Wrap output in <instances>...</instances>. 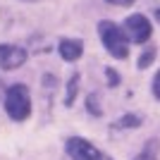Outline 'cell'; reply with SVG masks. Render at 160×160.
Here are the masks:
<instances>
[{
  "label": "cell",
  "instance_id": "6da1fadb",
  "mask_svg": "<svg viewBox=\"0 0 160 160\" xmlns=\"http://www.w3.org/2000/svg\"><path fill=\"white\" fill-rule=\"evenodd\" d=\"M98 33L103 38V46L108 48V53L112 58H127L129 48H127V36L122 33V29L112 22H100L98 24Z\"/></svg>",
  "mask_w": 160,
  "mask_h": 160
},
{
  "label": "cell",
  "instance_id": "7a4b0ae2",
  "mask_svg": "<svg viewBox=\"0 0 160 160\" xmlns=\"http://www.w3.org/2000/svg\"><path fill=\"white\" fill-rule=\"evenodd\" d=\"M5 108L12 120H27L31 112V98H29L27 86L14 84L7 88V98H5Z\"/></svg>",
  "mask_w": 160,
  "mask_h": 160
},
{
  "label": "cell",
  "instance_id": "3957f363",
  "mask_svg": "<svg viewBox=\"0 0 160 160\" xmlns=\"http://www.w3.org/2000/svg\"><path fill=\"white\" fill-rule=\"evenodd\" d=\"M124 31H127V36L134 43H143V41L151 38V22L143 14H132L124 22Z\"/></svg>",
  "mask_w": 160,
  "mask_h": 160
},
{
  "label": "cell",
  "instance_id": "277c9868",
  "mask_svg": "<svg viewBox=\"0 0 160 160\" xmlns=\"http://www.w3.org/2000/svg\"><path fill=\"white\" fill-rule=\"evenodd\" d=\"M67 153L72 155L74 160H103V158H100V153L88 143V141L77 139V136L67 141Z\"/></svg>",
  "mask_w": 160,
  "mask_h": 160
},
{
  "label": "cell",
  "instance_id": "5b68a950",
  "mask_svg": "<svg viewBox=\"0 0 160 160\" xmlns=\"http://www.w3.org/2000/svg\"><path fill=\"white\" fill-rule=\"evenodd\" d=\"M27 60V50L17 46H0V65L5 69H17Z\"/></svg>",
  "mask_w": 160,
  "mask_h": 160
},
{
  "label": "cell",
  "instance_id": "8992f818",
  "mask_svg": "<svg viewBox=\"0 0 160 160\" xmlns=\"http://www.w3.org/2000/svg\"><path fill=\"white\" fill-rule=\"evenodd\" d=\"M81 50H84V46H81L79 41H62L60 43V55L65 60H79Z\"/></svg>",
  "mask_w": 160,
  "mask_h": 160
},
{
  "label": "cell",
  "instance_id": "52a82bcc",
  "mask_svg": "<svg viewBox=\"0 0 160 160\" xmlns=\"http://www.w3.org/2000/svg\"><path fill=\"white\" fill-rule=\"evenodd\" d=\"M136 124H139V117H134V115H127L117 122V127H136Z\"/></svg>",
  "mask_w": 160,
  "mask_h": 160
},
{
  "label": "cell",
  "instance_id": "ba28073f",
  "mask_svg": "<svg viewBox=\"0 0 160 160\" xmlns=\"http://www.w3.org/2000/svg\"><path fill=\"white\" fill-rule=\"evenodd\" d=\"M153 143H155V141H151V146H148L141 155H136V160H155V155H153Z\"/></svg>",
  "mask_w": 160,
  "mask_h": 160
},
{
  "label": "cell",
  "instance_id": "9c48e42d",
  "mask_svg": "<svg viewBox=\"0 0 160 160\" xmlns=\"http://www.w3.org/2000/svg\"><path fill=\"white\" fill-rule=\"evenodd\" d=\"M77 81H79V77H72V81H69V96H67V103H72V100H74V93H77Z\"/></svg>",
  "mask_w": 160,
  "mask_h": 160
},
{
  "label": "cell",
  "instance_id": "30bf717a",
  "mask_svg": "<svg viewBox=\"0 0 160 160\" xmlns=\"http://www.w3.org/2000/svg\"><path fill=\"white\" fill-rule=\"evenodd\" d=\"M153 93H155V98H160V72L155 74V79H153Z\"/></svg>",
  "mask_w": 160,
  "mask_h": 160
},
{
  "label": "cell",
  "instance_id": "8fae6325",
  "mask_svg": "<svg viewBox=\"0 0 160 160\" xmlns=\"http://www.w3.org/2000/svg\"><path fill=\"white\" fill-rule=\"evenodd\" d=\"M151 60H153V50H148V53H146V55H143V58L139 60V67H146Z\"/></svg>",
  "mask_w": 160,
  "mask_h": 160
},
{
  "label": "cell",
  "instance_id": "7c38bea8",
  "mask_svg": "<svg viewBox=\"0 0 160 160\" xmlns=\"http://www.w3.org/2000/svg\"><path fill=\"white\" fill-rule=\"evenodd\" d=\"M108 79H110V84H117V74L112 69H108Z\"/></svg>",
  "mask_w": 160,
  "mask_h": 160
},
{
  "label": "cell",
  "instance_id": "4fadbf2b",
  "mask_svg": "<svg viewBox=\"0 0 160 160\" xmlns=\"http://www.w3.org/2000/svg\"><path fill=\"white\" fill-rule=\"evenodd\" d=\"M108 2H112V5H132V0H108Z\"/></svg>",
  "mask_w": 160,
  "mask_h": 160
},
{
  "label": "cell",
  "instance_id": "5bb4252c",
  "mask_svg": "<svg viewBox=\"0 0 160 160\" xmlns=\"http://www.w3.org/2000/svg\"><path fill=\"white\" fill-rule=\"evenodd\" d=\"M155 17H158V22H160V10H155Z\"/></svg>",
  "mask_w": 160,
  "mask_h": 160
}]
</instances>
